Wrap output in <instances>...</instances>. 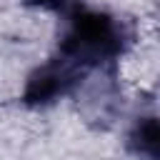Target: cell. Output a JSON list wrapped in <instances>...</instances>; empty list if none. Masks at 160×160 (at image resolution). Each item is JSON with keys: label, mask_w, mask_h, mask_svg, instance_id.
I'll return each mask as SVG.
<instances>
[{"label": "cell", "mask_w": 160, "mask_h": 160, "mask_svg": "<svg viewBox=\"0 0 160 160\" xmlns=\"http://www.w3.org/2000/svg\"><path fill=\"white\" fill-rule=\"evenodd\" d=\"M132 148L150 160H160V118H148L138 122L132 132Z\"/></svg>", "instance_id": "cell-1"}]
</instances>
